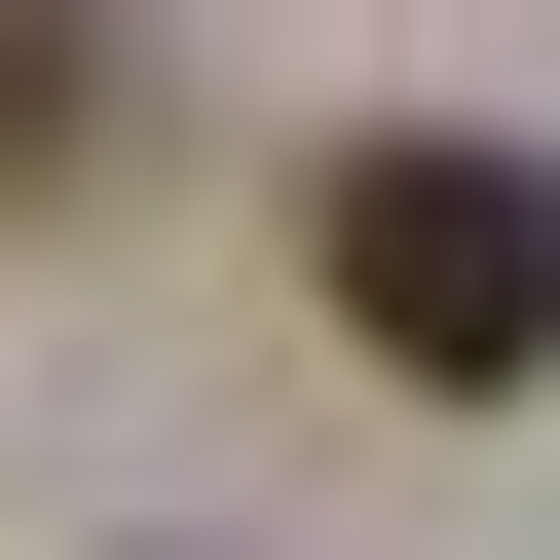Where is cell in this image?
Returning <instances> with one entry per match:
<instances>
[{"label": "cell", "mask_w": 560, "mask_h": 560, "mask_svg": "<svg viewBox=\"0 0 560 560\" xmlns=\"http://www.w3.org/2000/svg\"><path fill=\"white\" fill-rule=\"evenodd\" d=\"M300 261H337V337H374V374H448V411H486V374H560V187H523V150H337V187H300Z\"/></svg>", "instance_id": "obj_1"}]
</instances>
